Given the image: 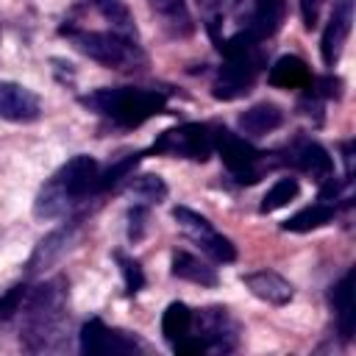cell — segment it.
<instances>
[{"instance_id":"32","label":"cell","mask_w":356,"mask_h":356,"mask_svg":"<svg viewBox=\"0 0 356 356\" xmlns=\"http://www.w3.org/2000/svg\"><path fill=\"white\" fill-rule=\"evenodd\" d=\"M323 3H325V0H298V6H300V19H303L306 31H312V28L317 25L320 11H323Z\"/></svg>"},{"instance_id":"24","label":"cell","mask_w":356,"mask_h":356,"mask_svg":"<svg viewBox=\"0 0 356 356\" xmlns=\"http://www.w3.org/2000/svg\"><path fill=\"white\" fill-rule=\"evenodd\" d=\"M161 334L170 345L192 334V309L181 300H172L161 314Z\"/></svg>"},{"instance_id":"26","label":"cell","mask_w":356,"mask_h":356,"mask_svg":"<svg viewBox=\"0 0 356 356\" xmlns=\"http://www.w3.org/2000/svg\"><path fill=\"white\" fill-rule=\"evenodd\" d=\"M298 192H300V184H298V178H292V175H286V178H278V181H275V184H273V186L264 192L259 211H261V214L278 211V209H284L289 200H295V197H298Z\"/></svg>"},{"instance_id":"22","label":"cell","mask_w":356,"mask_h":356,"mask_svg":"<svg viewBox=\"0 0 356 356\" xmlns=\"http://www.w3.org/2000/svg\"><path fill=\"white\" fill-rule=\"evenodd\" d=\"M334 217H337V206L317 200V203H312V206H306V209L295 211L289 220H284V225H281V228H284V231H289V234H306V231H314V228L328 225Z\"/></svg>"},{"instance_id":"10","label":"cell","mask_w":356,"mask_h":356,"mask_svg":"<svg viewBox=\"0 0 356 356\" xmlns=\"http://www.w3.org/2000/svg\"><path fill=\"white\" fill-rule=\"evenodd\" d=\"M142 350V342L120 328H108L103 320L92 317L81 328V353L97 356V353H136Z\"/></svg>"},{"instance_id":"2","label":"cell","mask_w":356,"mask_h":356,"mask_svg":"<svg viewBox=\"0 0 356 356\" xmlns=\"http://www.w3.org/2000/svg\"><path fill=\"white\" fill-rule=\"evenodd\" d=\"M97 175H100V167L92 156H83V153L72 156L39 189V195L33 200V217L56 220V217L67 214V209H72L75 203H81L83 197L97 192Z\"/></svg>"},{"instance_id":"19","label":"cell","mask_w":356,"mask_h":356,"mask_svg":"<svg viewBox=\"0 0 356 356\" xmlns=\"http://www.w3.org/2000/svg\"><path fill=\"white\" fill-rule=\"evenodd\" d=\"M150 11L161 19V28L170 33V36H189L195 31V22H192V14L186 8L184 0H147Z\"/></svg>"},{"instance_id":"3","label":"cell","mask_w":356,"mask_h":356,"mask_svg":"<svg viewBox=\"0 0 356 356\" xmlns=\"http://www.w3.org/2000/svg\"><path fill=\"white\" fill-rule=\"evenodd\" d=\"M83 108L106 117L117 128H139L145 120L156 117L167 106V95L159 89H136V86H114L95 89L78 97Z\"/></svg>"},{"instance_id":"11","label":"cell","mask_w":356,"mask_h":356,"mask_svg":"<svg viewBox=\"0 0 356 356\" xmlns=\"http://www.w3.org/2000/svg\"><path fill=\"white\" fill-rule=\"evenodd\" d=\"M350 25H353V0H337L328 17V25L323 31V39H320V56L325 67H334L339 61L342 47L350 36Z\"/></svg>"},{"instance_id":"5","label":"cell","mask_w":356,"mask_h":356,"mask_svg":"<svg viewBox=\"0 0 356 356\" xmlns=\"http://www.w3.org/2000/svg\"><path fill=\"white\" fill-rule=\"evenodd\" d=\"M61 33L72 42L78 53L108 70H136L139 64H145V53L139 50L136 39H125L114 31H89L67 22L61 25Z\"/></svg>"},{"instance_id":"14","label":"cell","mask_w":356,"mask_h":356,"mask_svg":"<svg viewBox=\"0 0 356 356\" xmlns=\"http://www.w3.org/2000/svg\"><path fill=\"white\" fill-rule=\"evenodd\" d=\"M242 284L250 289L253 298H259V300H264V303H270V306H284V303H289L292 295H295L292 284H289L281 273H275V270L248 273V275H242Z\"/></svg>"},{"instance_id":"1","label":"cell","mask_w":356,"mask_h":356,"mask_svg":"<svg viewBox=\"0 0 356 356\" xmlns=\"http://www.w3.org/2000/svg\"><path fill=\"white\" fill-rule=\"evenodd\" d=\"M64 309H67V281L61 275L47 278L33 292H28L19 309L22 312V334H19L22 348L31 353L53 350L61 337V325L67 314Z\"/></svg>"},{"instance_id":"18","label":"cell","mask_w":356,"mask_h":356,"mask_svg":"<svg viewBox=\"0 0 356 356\" xmlns=\"http://www.w3.org/2000/svg\"><path fill=\"white\" fill-rule=\"evenodd\" d=\"M284 122V111L275 106V103H256L250 108H245L236 120L239 131L248 134V136H264V134H273L275 128H281Z\"/></svg>"},{"instance_id":"13","label":"cell","mask_w":356,"mask_h":356,"mask_svg":"<svg viewBox=\"0 0 356 356\" xmlns=\"http://www.w3.org/2000/svg\"><path fill=\"white\" fill-rule=\"evenodd\" d=\"M281 161L298 167V170L306 172V175H312L317 184H323L325 178L334 175V161H331L328 150H325L320 142H314V139H300V142H295V145L289 147V156L281 159Z\"/></svg>"},{"instance_id":"31","label":"cell","mask_w":356,"mask_h":356,"mask_svg":"<svg viewBox=\"0 0 356 356\" xmlns=\"http://www.w3.org/2000/svg\"><path fill=\"white\" fill-rule=\"evenodd\" d=\"M147 231V206L142 203H134L128 209V239L131 242H139Z\"/></svg>"},{"instance_id":"16","label":"cell","mask_w":356,"mask_h":356,"mask_svg":"<svg viewBox=\"0 0 356 356\" xmlns=\"http://www.w3.org/2000/svg\"><path fill=\"white\" fill-rule=\"evenodd\" d=\"M328 298H331V306L337 312V331L348 342L353 337V325H356V312H353V270H348L331 286V295Z\"/></svg>"},{"instance_id":"28","label":"cell","mask_w":356,"mask_h":356,"mask_svg":"<svg viewBox=\"0 0 356 356\" xmlns=\"http://www.w3.org/2000/svg\"><path fill=\"white\" fill-rule=\"evenodd\" d=\"M114 261L120 264V273H122V281H125V292L128 295H136L145 286V273H142L139 261L131 259V256H125V253H120V250L114 253Z\"/></svg>"},{"instance_id":"29","label":"cell","mask_w":356,"mask_h":356,"mask_svg":"<svg viewBox=\"0 0 356 356\" xmlns=\"http://www.w3.org/2000/svg\"><path fill=\"white\" fill-rule=\"evenodd\" d=\"M309 92H314L320 100H339L342 97V78L337 75H312Z\"/></svg>"},{"instance_id":"21","label":"cell","mask_w":356,"mask_h":356,"mask_svg":"<svg viewBox=\"0 0 356 356\" xmlns=\"http://www.w3.org/2000/svg\"><path fill=\"white\" fill-rule=\"evenodd\" d=\"M170 273L181 281H189V284H200V286H217V273L214 267H209L203 259L186 253V250H175L172 253V261H170Z\"/></svg>"},{"instance_id":"30","label":"cell","mask_w":356,"mask_h":356,"mask_svg":"<svg viewBox=\"0 0 356 356\" xmlns=\"http://www.w3.org/2000/svg\"><path fill=\"white\" fill-rule=\"evenodd\" d=\"M25 295H28V286L25 284H14L3 298H0V323H6V320H11L19 309H22V303H25Z\"/></svg>"},{"instance_id":"25","label":"cell","mask_w":356,"mask_h":356,"mask_svg":"<svg viewBox=\"0 0 356 356\" xmlns=\"http://www.w3.org/2000/svg\"><path fill=\"white\" fill-rule=\"evenodd\" d=\"M125 192L136 203L153 206V203H161L167 197V184L161 175H131V181L125 184Z\"/></svg>"},{"instance_id":"12","label":"cell","mask_w":356,"mask_h":356,"mask_svg":"<svg viewBox=\"0 0 356 356\" xmlns=\"http://www.w3.org/2000/svg\"><path fill=\"white\" fill-rule=\"evenodd\" d=\"M42 114L36 92L17 81H0V117L8 122H33Z\"/></svg>"},{"instance_id":"20","label":"cell","mask_w":356,"mask_h":356,"mask_svg":"<svg viewBox=\"0 0 356 356\" xmlns=\"http://www.w3.org/2000/svg\"><path fill=\"white\" fill-rule=\"evenodd\" d=\"M267 81L275 89H306L309 81H312V72H309V67H306L303 58H298V56H281L270 67Z\"/></svg>"},{"instance_id":"23","label":"cell","mask_w":356,"mask_h":356,"mask_svg":"<svg viewBox=\"0 0 356 356\" xmlns=\"http://www.w3.org/2000/svg\"><path fill=\"white\" fill-rule=\"evenodd\" d=\"M92 6L108 22V31H114V33H120L125 39H139L134 14H131V8L122 0H92Z\"/></svg>"},{"instance_id":"6","label":"cell","mask_w":356,"mask_h":356,"mask_svg":"<svg viewBox=\"0 0 356 356\" xmlns=\"http://www.w3.org/2000/svg\"><path fill=\"white\" fill-rule=\"evenodd\" d=\"M217 131L220 125H211V122H184V125L167 128L156 136V142L150 145V153L170 156V159L206 161L214 153Z\"/></svg>"},{"instance_id":"9","label":"cell","mask_w":356,"mask_h":356,"mask_svg":"<svg viewBox=\"0 0 356 356\" xmlns=\"http://www.w3.org/2000/svg\"><path fill=\"white\" fill-rule=\"evenodd\" d=\"M192 331L206 353H228L239 342V323L228 314L225 306H206L192 312Z\"/></svg>"},{"instance_id":"8","label":"cell","mask_w":356,"mask_h":356,"mask_svg":"<svg viewBox=\"0 0 356 356\" xmlns=\"http://www.w3.org/2000/svg\"><path fill=\"white\" fill-rule=\"evenodd\" d=\"M172 220H175V225L181 228V234H184L186 239H192L211 261L228 264V261L236 259L234 242H231L228 236H222L203 214H197V211H192V209H186V206H175V209H172Z\"/></svg>"},{"instance_id":"7","label":"cell","mask_w":356,"mask_h":356,"mask_svg":"<svg viewBox=\"0 0 356 356\" xmlns=\"http://www.w3.org/2000/svg\"><path fill=\"white\" fill-rule=\"evenodd\" d=\"M214 150L220 153L222 164L228 167L231 178H236V184H256V181L264 175V170H267L270 164H275V161L270 159V153L256 150L250 142H245L242 136L225 131L222 125H220V131H217V145H214Z\"/></svg>"},{"instance_id":"15","label":"cell","mask_w":356,"mask_h":356,"mask_svg":"<svg viewBox=\"0 0 356 356\" xmlns=\"http://www.w3.org/2000/svg\"><path fill=\"white\" fill-rule=\"evenodd\" d=\"M75 231H78V220H72L70 225H61V228H56L53 234H47V236L36 245L33 256L28 259V273H36V270L47 267V264H53L61 253H67V250L72 248Z\"/></svg>"},{"instance_id":"17","label":"cell","mask_w":356,"mask_h":356,"mask_svg":"<svg viewBox=\"0 0 356 356\" xmlns=\"http://www.w3.org/2000/svg\"><path fill=\"white\" fill-rule=\"evenodd\" d=\"M284 8H286L284 0H253L250 22H248L245 31H248L256 42L275 36L278 28H281V22H284Z\"/></svg>"},{"instance_id":"27","label":"cell","mask_w":356,"mask_h":356,"mask_svg":"<svg viewBox=\"0 0 356 356\" xmlns=\"http://www.w3.org/2000/svg\"><path fill=\"white\" fill-rule=\"evenodd\" d=\"M142 156H145V153H128V156H122L120 161H114L106 172H100V175H97V192H108V189H114L117 184H122L125 178H131V175H134V167L139 164Z\"/></svg>"},{"instance_id":"4","label":"cell","mask_w":356,"mask_h":356,"mask_svg":"<svg viewBox=\"0 0 356 356\" xmlns=\"http://www.w3.org/2000/svg\"><path fill=\"white\" fill-rule=\"evenodd\" d=\"M220 53H222V67L217 70V78L211 83V95L217 100H236V97H245L256 78H259V70H261V53H259V42L248 33V31H239L234 33L231 39L220 42L217 44Z\"/></svg>"}]
</instances>
